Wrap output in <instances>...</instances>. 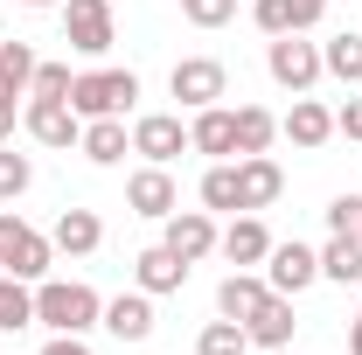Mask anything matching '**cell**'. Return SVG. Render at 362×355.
I'll use <instances>...</instances> for the list:
<instances>
[{
	"label": "cell",
	"instance_id": "6da1fadb",
	"mask_svg": "<svg viewBox=\"0 0 362 355\" xmlns=\"http://www.w3.org/2000/svg\"><path fill=\"white\" fill-rule=\"evenodd\" d=\"M35 320H42L49 334H90L105 320V300L90 293L84 279H42L35 286Z\"/></svg>",
	"mask_w": 362,
	"mask_h": 355
},
{
	"label": "cell",
	"instance_id": "7a4b0ae2",
	"mask_svg": "<svg viewBox=\"0 0 362 355\" xmlns=\"http://www.w3.org/2000/svg\"><path fill=\"white\" fill-rule=\"evenodd\" d=\"M139 98V77L133 70H77L70 84V112L77 119H126Z\"/></svg>",
	"mask_w": 362,
	"mask_h": 355
},
{
	"label": "cell",
	"instance_id": "3957f363",
	"mask_svg": "<svg viewBox=\"0 0 362 355\" xmlns=\"http://www.w3.org/2000/svg\"><path fill=\"white\" fill-rule=\"evenodd\" d=\"M49 258H56V244H49L42 230H28L21 216H7V209H0V272H14V279L42 286V279H49Z\"/></svg>",
	"mask_w": 362,
	"mask_h": 355
},
{
	"label": "cell",
	"instance_id": "277c9868",
	"mask_svg": "<svg viewBox=\"0 0 362 355\" xmlns=\"http://www.w3.org/2000/svg\"><path fill=\"white\" fill-rule=\"evenodd\" d=\"M265 70H272V84H279V91L300 98V91L320 84V42H307V35H272Z\"/></svg>",
	"mask_w": 362,
	"mask_h": 355
},
{
	"label": "cell",
	"instance_id": "5b68a950",
	"mask_svg": "<svg viewBox=\"0 0 362 355\" xmlns=\"http://www.w3.org/2000/svg\"><path fill=\"white\" fill-rule=\"evenodd\" d=\"M63 42L77 56H105L119 42V21H112V0H63Z\"/></svg>",
	"mask_w": 362,
	"mask_h": 355
},
{
	"label": "cell",
	"instance_id": "8992f818",
	"mask_svg": "<svg viewBox=\"0 0 362 355\" xmlns=\"http://www.w3.org/2000/svg\"><path fill=\"white\" fill-rule=\"evenodd\" d=\"M168 91H175L188 112H202V105H223L230 70L216 63V56H181V63H175V77H168Z\"/></svg>",
	"mask_w": 362,
	"mask_h": 355
},
{
	"label": "cell",
	"instance_id": "52a82bcc",
	"mask_svg": "<svg viewBox=\"0 0 362 355\" xmlns=\"http://www.w3.org/2000/svg\"><path fill=\"white\" fill-rule=\"evenodd\" d=\"M133 153L139 161H153V168H168L188 153V126H181V112H139L133 119Z\"/></svg>",
	"mask_w": 362,
	"mask_h": 355
},
{
	"label": "cell",
	"instance_id": "ba28073f",
	"mask_svg": "<svg viewBox=\"0 0 362 355\" xmlns=\"http://www.w3.org/2000/svg\"><path fill=\"white\" fill-rule=\"evenodd\" d=\"M21 126L35 146H77L84 139V119L70 112V98H28L21 105Z\"/></svg>",
	"mask_w": 362,
	"mask_h": 355
},
{
	"label": "cell",
	"instance_id": "9c48e42d",
	"mask_svg": "<svg viewBox=\"0 0 362 355\" xmlns=\"http://www.w3.org/2000/svg\"><path fill=\"white\" fill-rule=\"evenodd\" d=\"M314 279H320V251L314 244H300V237H293V244H272V258H265V286L272 293L293 300V293H307Z\"/></svg>",
	"mask_w": 362,
	"mask_h": 355
},
{
	"label": "cell",
	"instance_id": "30bf717a",
	"mask_svg": "<svg viewBox=\"0 0 362 355\" xmlns=\"http://www.w3.org/2000/svg\"><path fill=\"white\" fill-rule=\"evenodd\" d=\"M216 237H223V230L209 223V209H175L168 230H160V244H168L175 258H188V265H202V258L216 251Z\"/></svg>",
	"mask_w": 362,
	"mask_h": 355
},
{
	"label": "cell",
	"instance_id": "8fae6325",
	"mask_svg": "<svg viewBox=\"0 0 362 355\" xmlns=\"http://www.w3.org/2000/svg\"><path fill=\"white\" fill-rule=\"evenodd\" d=\"M126 202H133V216L168 223V216L181 209V188H175V175H168V168H153V161H146V168L126 181Z\"/></svg>",
	"mask_w": 362,
	"mask_h": 355
},
{
	"label": "cell",
	"instance_id": "7c38bea8",
	"mask_svg": "<svg viewBox=\"0 0 362 355\" xmlns=\"http://www.w3.org/2000/svg\"><path fill=\"white\" fill-rule=\"evenodd\" d=\"M216 251H223L237 272H251V265H265V258H272V230L258 223V209H244V216H237L223 237H216Z\"/></svg>",
	"mask_w": 362,
	"mask_h": 355
},
{
	"label": "cell",
	"instance_id": "4fadbf2b",
	"mask_svg": "<svg viewBox=\"0 0 362 355\" xmlns=\"http://www.w3.org/2000/svg\"><path fill=\"white\" fill-rule=\"evenodd\" d=\"M188 153L230 161V153H237V112H223V105H202V112L188 119Z\"/></svg>",
	"mask_w": 362,
	"mask_h": 355
},
{
	"label": "cell",
	"instance_id": "5bb4252c",
	"mask_svg": "<svg viewBox=\"0 0 362 355\" xmlns=\"http://www.w3.org/2000/svg\"><path fill=\"white\" fill-rule=\"evenodd\" d=\"M279 133L293 139L300 153H314V146H327V139H334V112H327V105H314V98L300 91V98H293V112L279 119Z\"/></svg>",
	"mask_w": 362,
	"mask_h": 355
},
{
	"label": "cell",
	"instance_id": "9a60e30c",
	"mask_svg": "<svg viewBox=\"0 0 362 355\" xmlns=\"http://www.w3.org/2000/svg\"><path fill=\"white\" fill-rule=\"evenodd\" d=\"M112 342H146L153 334V293H119L105 300V320H98Z\"/></svg>",
	"mask_w": 362,
	"mask_h": 355
},
{
	"label": "cell",
	"instance_id": "2e32d148",
	"mask_svg": "<svg viewBox=\"0 0 362 355\" xmlns=\"http://www.w3.org/2000/svg\"><path fill=\"white\" fill-rule=\"evenodd\" d=\"M258 35H307L320 21V0H251Z\"/></svg>",
	"mask_w": 362,
	"mask_h": 355
},
{
	"label": "cell",
	"instance_id": "e0dca14e",
	"mask_svg": "<svg viewBox=\"0 0 362 355\" xmlns=\"http://www.w3.org/2000/svg\"><path fill=\"white\" fill-rule=\"evenodd\" d=\"M77 153H84V161H98V168H119V161L133 153V126H126V119H84Z\"/></svg>",
	"mask_w": 362,
	"mask_h": 355
},
{
	"label": "cell",
	"instance_id": "ac0fdd59",
	"mask_svg": "<svg viewBox=\"0 0 362 355\" xmlns=\"http://www.w3.org/2000/svg\"><path fill=\"white\" fill-rule=\"evenodd\" d=\"M237 188H244V209H272V202L286 195V175H279L272 153H244V161H237Z\"/></svg>",
	"mask_w": 362,
	"mask_h": 355
},
{
	"label": "cell",
	"instance_id": "d6986e66",
	"mask_svg": "<svg viewBox=\"0 0 362 355\" xmlns=\"http://www.w3.org/2000/svg\"><path fill=\"white\" fill-rule=\"evenodd\" d=\"M133 279H139V293H181L188 286V258H175L168 244H146L133 258Z\"/></svg>",
	"mask_w": 362,
	"mask_h": 355
},
{
	"label": "cell",
	"instance_id": "ffe728a7",
	"mask_svg": "<svg viewBox=\"0 0 362 355\" xmlns=\"http://www.w3.org/2000/svg\"><path fill=\"white\" fill-rule=\"evenodd\" d=\"M49 244H56L63 258H90V251L105 244V223H98V209H63V216H56V230H49Z\"/></svg>",
	"mask_w": 362,
	"mask_h": 355
},
{
	"label": "cell",
	"instance_id": "44dd1931",
	"mask_svg": "<svg viewBox=\"0 0 362 355\" xmlns=\"http://www.w3.org/2000/svg\"><path fill=\"white\" fill-rule=\"evenodd\" d=\"M244 334H251V349H286V342H293V300H286V293H265L258 313L244 320Z\"/></svg>",
	"mask_w": 362,
	"mask_h": 355
},
{
	"label": "cell",
	"instance_id": "7402d4cb",
	"mask_svg": "<svg viewBox=\"0 0 362 355\" xmlns=\"http://www.w3.org/2000/svg\"><path fill=\"white\" fill-rule=\"evenodd\" d=\"M265 293H272V286L258 279V272H230L223 286H216V313H223V320H251Z\"/></svg>",
	"mask_w": 362,
	"mask_h": 355
},
{
	"label": "cell",
	"instance_id": "603a6c76",
	"mask_svg": "<svg viewBox=\"0 0 362 355\" xmlns=\"http://www.w3.org/2000/svg\"><path fill=\"white\" fill-rule=\"evenodd\" d=\"M320 279H334V286H362V237H356V230H334V237H327V251H320Z\"/></svg>",
	"mask_w": 362,
	"mask_h": 355
},
{
	"label": "cell",
	"instance_id": "cb8c5ba5",
	"mask_svg": "<svg viewBox=\"0 0 362 355\" xmlns=\"http://www.w3.org/2000/svg\"><path fill=\"white\" fill-rule=\"evenodd\" d=\"M21 327H35V286L0 272V334H21Z\"/></svg>",
	"mask_w": 362,
	"mask_h": 355
},
{
	"label": "cell",
	"instance_id": "d4e9b609",
	"mask_svg": "<svg viewBox=\"0 0 362 355\" xmlns=\"http://www.w3.org/2000/svg\"><path fill=\"white\" fill-rule=\"evenodd\" d=\"M28 84H35V49L0 42V98H28Z\"/></svg>",
	"mask_w": 362,
	"mask_h": 355
},
{
	"label": "cell",
	"instance_id": "484cf974",
	"mask_svg": "<svg viewBox=\"0 0 362 355\" xmlns=\"http://www.w3.org/2000/svg\"><path fill=\"white\" fill-rule=\"evenodd\" d=\"M272 139H279V119H272L265 105H237V161L244 153H265Z\"/></svg>",
	"mask_w": 362,
	"mask_h": 355
},
{
	"label": "cell",
	"instance_id": "4316f807",
	"mask_svg": "<svg viewBox=\"0 0 362 355\" xmlns=\"http://www.w3.org/2000/svg\"><path fill=\"white\" fill-rule=\"evenodd\" d=\"M202 209H209V216H216V209H223V216L244 209V188H237V168H230V161H216V168L202 175Z\"/></svg>",
	"mask_w": 362,
	"mask_h": 355
},
{
	"label": "cell",
	"instance_id": "83f0119b",
	"mask_svg": "<svg viewBox=\"0 0 362 355\" xmlns=\"http://www.w3.org/2000/svg\"><path fill=\"white\" fill-rule=\"evenodd\" d=\"M320 70H327V77H341V84L356 91V84H362V35H334V42L320 49Z\"/></svg>",
	"mask_w": 362,
	"mask_h": 355
},
{
	"label": "cell",
	"instance_id": "f1b7e54d",
	"mask_svg": "<svg viewBox=\"0 0 362 355\" xmlns=\"http://www.w3.org/2000/svg\"><path fill=\"white\" fill-rule=\"evenodd\" d=\"M244 349H251L244 320H209V327L195 334V355H244Z\"/></svg>",
	"mask_w": 362,
	"mask_h": 355
},
{
	"label": "cell",
	"instance_id": "f546056e",
	"mask_svg": "<svg viewBox=\"0 0 362 355\" xmlns=\"http://www.w3.org/2000/svg\"><path fill=\"white\" fill-rule=\"evenodd\" d=\"M28 181H35V168H28V153H14V146H0V202H14V195H28Z\"/></svg>",
	"mask_w": 362,
	"mask_h": 355
},
{
	"label": "cell",
	"instance_id": "4dcf8cb0",
	"mask_svg": "<svg viewBox=\"0 0 362 355\" xmlns=\"http://www.w3.org/2000/svg\"><path fill=\"white\" fill-rule=\"evenodd\" d=\"M70 63H35V84H28V98H70Z\"/></svg>",
	"mask_w": 362,
	"mask_h": 355
},
{
	"label": "cell",
	"instance_id": "1f68e13d",
	"mask_svg": "<svg viewBox=\"0 0 362 355\" xmlns=\"http://www.w3.org/2000/svg\"><path fill=\"white\" fill-rule=\"evenodd\" d=\"M175 7L195 21V28H223L230 14H237V0H175Z\"/></svg>",
	"mask_w": 362,
	"mask_h": 355
},
{
	"label": "cell",
	"instance_id": "d6a6232c",
	"mask_svg": "<svg viewBox=\"0 0 362 355\" xmlns=\"http://www.w3.org/2000/svg\"><path fill=\"white\" fill-rule=\"evenodd\" d=\"M356 216H362V195H334L327 202V230H356Z\"/></svg>",
	"mask_w": 362,
	"mask_h": 355
},
{
	"label": "cell",
	"instance_id": "836d02e7",
	"mask_svg": "<svg viewBox=\"0 0 362 355\" xmlns=\"http://www.w3.org/2000/svg\"><path fill=\"white\" fill-rule=\"evenodd\" d=\"M334 133H341V139H362V98H349V105L334 112Z\"/></svg>",
	"mask_w": 362,
	"mask_h": 355
},
{
	"label": "cell",
	"instance_id": "e575fe53",
	"mask_svg": "<svg viewBox=\"0 0 362 355\" xmlns=\"http://www.w3.org/2000/svg\"><path fill=\"white\" fill-rule=\"evenodd\" d=\"M35 355H90V342H84V334H49Z\"/></svg>",
	"mask_w": 362,
	"mask_h": 355
},
{
	"label": "cell",
	"instance_id": "d590c367",
	"mask_svg": "<svg viewBox=\"0 0 362 355\" xmlns=\"http://www.w3.org/2000/svg\"><path fill=\"white\" fill-rule=\"evenodd\" d=\"M14 119H21V112H14V98H0V146L14 139Z\"/></svg>",
	"mask_w": 362,
	"mask_h": 355
},
{
	"label": "cell",
	"instance_id": "8d00e7d4",
	"mask_svg": "<svg viewBox=\"0 0 362 355\" xmlns=\"http://www.w3.org/2000/svg\"><path fill=\"white\" fill-rule=\"evenodd\" d=\"M349 355H362V313H356V327H349Z\"/></svg>",
	"mask_w": 362,
	"mask_h": 355
},
{
	"label": "cell",
	"instance_id": "74e56055",
	"mask_svg": "<svg viewBox=\"0 0 362 355\" xmlns=\"http://www.w3.org/2000/svg\"><path fill=\"white\" fill-rule=\"evenodd\" d=\"M21 7H63V0H21Z\"/></svg>",
	"mask_w": 362,
	"mask_h": 355
},
{
	"label": "cell",
	"instance_id": "f35d334b",
	"mask_svg": "<svg viewBox=\"0 0 362 355\" xmlns=\"http://www.w3.org/2000/svg\"><path fill=\"white\" fill-rule=\"evenodd\" d=\"M356 237H362V216H356Z\"/></svg>",
	"mask_w": 362,
	"mask_h": 355
},
{
	"label": "cell",
	"instance_id": "ab89813d",
	"mask_svg": "<svg viewBox=\"0 0 362 355\" xmlns=\"http://www.w3.org/2000/svg\"><path fill=\"white\" fill-rule=\"evenodd\" d=\"M320 7H327V0H320Z\"/></svg>",
	"mask_w": 362,
	"mask_h": 355
}]
</instances>
